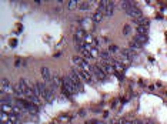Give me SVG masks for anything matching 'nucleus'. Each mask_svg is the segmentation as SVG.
Returning a JSON list of instances; mask_svg holds the SVG:
<instances>
[{"label":"nucleus","instance_id":"1","mask_svg":"<svg viewBox=\"0 0 167 124\" xmlns=\"http://www.w3.org/2000/svg\"><path fill=\"white\" fill-rule=\"evenodd\" d=\"M62 86H63L70 94L79 93V91H77V86H76V83L71 80L70 76H66V77H63V84H62Z\"/></svg>","mask_w":167,"mask_h":124},{"label":"nucleus","instance_id":"2","mask_svg":"<svg viewBox=\"0 0 167 124\" xmlns=\"http://www.w3.org/2000/svg\"><path fill=\"white\" fill-rule=\"evenodd\" d=\"M134 59V52H131L130 49H124L120 52V61H122L124 66L130 64V61Z\"/></svg>","mask_w":167,"mask_h":124},{"label":"nucleus","instance_id":"3","mask_svg":"<svg viewBox=\"0 0 167 124\" xmlns=\"http://www.w3.org/2000/svg\"><path fill=\"white\" fill-rule=\"evenodd\" d=\"M107 76L109 74L100 67V64L93 66V77H94L96 80H99V81H101V80H106V79H107Z\"/></svg>","mask_w":167,"mask_h":124},{"label":"nucleus","instance_id":"4","mask_svg":"<svg viewBox=\"0 0 167 124\" xmlns=\"http://www.w3.org/2000/svg\"><path fill=\"white\" fill-rule=\"evenodd\" d=\"M70 77H71V80L76 83V86H77V91L79 93H82V91L84 90V86H83V80L80 79V76L76 73V70H71Z\"/></svg>","mask_w":167,"mask_h":124},{"label":"nucleus","instance_id":"5","mask_svg":"<svg viewBox=\"0 0 167 124\" xmlns=\"http://www.w3.org/2000/svg\"><path fill=\"white\" fill-rule=\"evenodd\" d=\"M2 93L4 94H15V86L7 79L2 80Z\"/></svg>","mask_w":167,"mask_h":124},{"label":"nucleus","instance_id":"6","mask_svg":"<svg viewBox=\"0 0 167 124\" xmlns=\"http://www.w3.org/2000/svg\"><path fill=\"white\" fill-rule=\"evenodd\" d=\"M126 13H127L129 17H131V19L134 20V22H137V20L143 19V13H141V10L137 7V6H134L133 9H130V10L126 11Z\"/></svg>","mask_w":167,"mask_h":124},{"label":"nucleus","instance_id":"7","mask_svg":"<svg viewBox=\"0 0 167 124\" xmlns=\"http://www.w3.org/2000/svg\"><path fill=\"white\" fill-rule=\"evenodd\" d=\"M74 70H76V73H77L79 76H80V79H82L83 81H86V83H93V81H94V77H93V74L84 72V70H82V68H74Z\"/></svg>","mask_w":167,"mask_h":124},{"label":"nucleus","instance_id":"8","mask_svg":"<svg viewBox=\"0 0 167 124\" xmlns=\"http://www.w3.org/2000/svg\"><path fill=\"white\" fill-rule=\"evenodd\" d=\"M100 67L103 68V70L107 73V74H114V73H116L114 67H113V64H111L110 61H101V63H100Z\"/></svg>","mask_w":167,"mask_h":124},{"label":"nucleus","instance_id":"9","mask_svg":"<svg viewBox=\"0 0 167 124\" xmlns=\"http://www.w3.org/2000/svg\"><path fill=\"white\" fill-rule=\"evenodd\" d=\"M84 43L86 44H89V46H92V47H97L99 46V40H97L93 34H86V37H84Z\"/></svg>","mask_w":167,"mask_h":124},{"label":"nucleus","instance_id":"10","mask_svg":"<svg viewBox=\"0 0 167 124\" xmlns=\"http://www.w3.org/2000/svg\"><path fill=\"white\" fill-rule=\"evenodd\" d=\"M54 91L52 90V89H49L47 87V90H46V93H45V97H43V101H47V103H54Z\"/></svg>","mask_w":167,"mask_h":124},{"label":"nucleus","instance_id":"11","mask_svg":"<svg viewBox=\"0 0 167 124\" xmlns=\"http://www.w3.org/2000/svg\"><path fill=\"white\" fill-rule=\"evenodd\" d=\"M40 73H41V77L45 79V81H47V83H52V80H53V74H52V73H50V70H49L47 67H41Z\"/></svg>","mask_w":167,"mask_h":124},{"label":"nucleus","instance_id":"12","mask_svg":"<svg viewBox=\"0 0 167 124\" xmlns=\"http://www.w3.org/2000/svg\"><path fill=\"white\" fill-rule=\"evenodd\" d=\"M134 6H136V3H134V2H130V0H124V2L120 3V7H122L124 11H129L130 9H133Z\"/></svg>","mask_w":167,"mask_h":124},{"label":"nucleus","instance_id":"13","mask_svg":"<svg viewBox=\"0 0 167 124\" xmlns=\"http://www.w3.org/2000/svg\"><path fill=\"white\" fill-rule=\"evenodd\" d=\"M103 19H104V14L101 13L100 10H96L94 13H93V16H92V20L94 23H101V22H103Z\"/></svg>","mask_w":167,"mask_h":124},{"label":"nucleus","instance_id":"14","mask_svg":"<svg viewBox=\"0 0 167 124\" xmlns=\"http://www.w3.org/2000/svg\"><path fill=\"white\" fill-rule=\"evenodd\" d=\"M110 63L113 64V67H114L116 73H120V72H123V70H124V64H123L120 60H114V59H113Z\"/></svg>","mask_w":167,"mask_h":124},{"label":"nucleus","instance_id":"15","mask_svg":"<svg viewBox=\"0 0 167 124\" xmlns=\"http://www.w3.org/2000/svg\"><path fill=\"white\" fill-rule=\"evenodd\" d=\"M93 20L90 19V17H84V19H82L80 20V24H82V27H83V30H86V29H89V27H92L93 26Z\"/></svg>","mask_w":167,"mask_h":124},{"label":"nucleus","instance_id":"16","mask_svg":"<svg viewBox=\"0 0 167 124\" xmlns=\"http://www.w3.org/2000/svg\"><path fill=\"white\" fill-rule=\"evenodd\" d=\"M133 40L136 41V43H139L140 46H144L146 43H147V40H148V36H140V34H136Z\"/></svg>","mask_w":167,"mask_h":124},{"label":"nucleus","instance_id":"17","mask_svg":"<svg viewBox=\"0 0 167 124\" xmlns=\"http://www.w3.org/2000/svg\"><path fill=\"white\" fill-rule=\"evenodd\" d=\"M136 33L140 36H148V27L147 26H136Z\"/></svg>","mask_w":167,"mask_h":124},{"label":"nucleus","instance_id":"18","mask_svg":"<svg viewBox=\"0 0 167 124\" xmlns=\"http://www.w3.org/2000/svg\"><path fill=\"white\" fill-rule=\"evenodd\" d=\"M141 47H143V46H140V44H139V43H136V41H134V40H131V41H130V43H129V49L131 50V52H136V50H140Z\"/></svg>","mask_w":167,"mask_h":124},{"label":"nucleus","instance_id":"19","mask_svg":"<svg viewBox=\"0 0 167 124\" xmlns=\"http://www.w3.org/2000/svg\"><path fill=\"white\" fill-rule=\"evenodd\" d=\"M92 7V2H80L79 3V9L80 10H89Z\"/></svg>","mask_w":167,"mask_h":124},{"label":"nucleus","instance_id":"20","mask_svg":"<svg viewBox=\"0 0 167 124\" xmlns=\"http://www.w3.org/2000/svg\"><path fill=\"white\" fill-rule=\"evenodd\" d=\"M79 3H80V2H77V0H69V2H67V9L73 10V9L79 7Z\"/></svg>","mask_w":167,"mask_h":124},{"label":"nucleus","instance_id":"21","mask_svg":"<svg viewBox=\"0 0 167 124\" xmlns=\"http://www.w3.org/2000/svg\"><path fill=\"white\" fill-rule=\"evenodd\" d=\"M136 24H137V26H147L148 27V20L143 17V19L137 20V22H136Z\"/></svg>","mask_w":167,"mask_h":124},{"label":"nucleus","instance_id":"22","mask_svg":"<svg viewBox=\"0 0 167 124\" xmlns=\"http://www.w3.org/2000/svg\"><path fill=\"white\" fill-rule=\"evenodd\" d=\"M109 53H110V54H116V53H119V47H117L116 44H111L110 47H109Z\"/></svg>","mask_w":167,"mask_h":124},{"label":"nucleus","instance_id":"23","mask_svg":"<svg viewBox=\"0 0 167 124\" xmlns=\"http://www.w3.org/2000/svg\"><path fill=\"white\" fill-rule=\"evenodd\" d=\"M130 31H131V26H130V24H126V26L123 27V33L124 34H129Z\"/></svg>","mask_w":167,"mask_h":124},{"label":"nucleus","instance_id":"24","mask_svg":"<svg viewBox=\"0 0 167 124\" xmlns=\"http://www.w3.org/2000/svg\"><path fill=\"white\" fill-rule=\"evenodd\" d=\"M6 124H20V123H19V120H9Z\"/></svg>","mask_w":167,"mask_h":124},{"label":"nucleus","instance_id":"25","mask_svg":"<svg viewBox=\"0 0 167 124\" xmlns=\"http://www.w3.org/2000/svg\"><path fill=\"white\" fill-rule=\"evenodd\" d=\"M113 124H123V120H120V121H114Z\"/></svg>","mask_w":167,"mask_h":124},{"label":"nucleus","instance_id":"26","mask_svg":"<svg viewBox=\"0 0 167 124\" xmlns=\"http://www.w3.org/2000/svg\"><path fill=\"white\" fill-rule=\"evenodd\" d=\"M146 124H156V123H154V121H147Z\"/></svg>","mask_w":167,"mask_h":124},{"label":"nucleus","instance_id":"27","mask_svg":"<svg viewBox=\"0 0 167 124\" xmlns=\"http://www.w3.org/2000/svg\"><path fill=\"white\" fill-rule=\"evenodd\" d=\"M134 124H143V123H141V121H139V120H137V121H134Z\"/></svg>","mask_w":167,"mask_h":124}]
</instances>
